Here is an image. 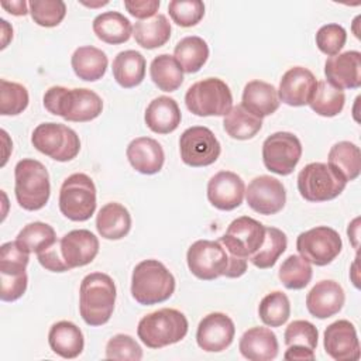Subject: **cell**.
I'll use <instances>...</instances> for the list:
<instances>
[{"mask_svg": "<svg viewBox=\"0 0 361 361\" xmlns=\"http://www.w3.org/2000/svg\"><path fill=\"white\" fill-rule=\"evenodd\" d=\"M99 252L97 237L86 230H72L45 251L37 254L38 262L51 272H66L90 264Z\"/></svg>", "mask_w": 361, "mask_h": 361, "instance_id": "1", "label": "cell"}, {"mask_svg": "<svg viewBox=\"0 0 361 361\" xmlns=\"http://www.w3.org/2000/svg\"><path fill=\"white\" fill-rule=\"evenodd\" d=\"M189 271L202 281H213L219 276L240 278L247 271V259L231 255L219 241L197 240L188 252Z\"/></svg>", "mask_w": 361, "mask_h": 361, "instance_id": "2", "label": "cell"}, {"mask_svg": "<svg viewBox=\"0 0 361 361\" xmlns=\"http://www.w3.org/2000/svg\"><path fill=\"white\" fill-rule=\"evenodd\" d=\"M44 107L54 116L66 121L86 123L100 116L103 110L102 97L86 87L68 89L52 86L44 94Z\"/></svg>", "mask_w": 361, "mask_h": 361, "instance_id": "3", "label": "cell"}, {"mask_svg": "<svg viewBox=\"0 0 361 361\" xmlns=\"http://www.w3.org/2000/svg\"><path fill=\"white\" fill-rule=\"evenodd\" d=\"M116 285L111 276L103 272L86 275L79 288V313L89 326L106 324L116 305Z\"/></svg>", "mask_w": 361, "mask_h": 361, "instance_id": "4", "label": "cell"}, {"mask_svg": "<svg viewBox=\"0 0 361 361\" xmlns=\"http://www.w3.org/2000/svg\"><path fill=\"white\" fill-rule=\"evenodd\" d=\"M175 285L173 275L158 259L138 262L131 275V295L144 306L168 300L175 292Z\"/></svg>", "mask_w": 361, "mask_h": 361, "instance_id": "5", "label": "cell"}, {"mask_svg": "<svg viewBox=\"0 0 361 361\" xmlns=\"http://www.w3.org/2000/svg\"><path fill=\"white\" fill-rule=\"evenodd\" d=\"M188 329L189 323L182 312L164 307L141 317L137 334L148 348H162L185 338Z\"/></svg>", "mask_w": 361, "mask_h": 361, "instance_id": "6", "label": "cell"}, {"mask_svg": "<svg viewBox=\"0 0 361 361\" xmlns=\"http://www.w3.org/2000/svg\"><path fill=\"white\" fill-rule=\"evenodd\" d=\"M14 193L17 203L28 212L42 209L51 195L49 173L37 159L24 158L14 168Z\"/></svg>", "mask_w": 361, "mask_h": 361, "instance_id": "7", "label": "cell"}, {"mask_svg": "<svg viewBox=\"0 0 361 361\" xmlns=\"http://www.w3.org/2000/svg\"><path fill=\"white\" fill-rule=\"evenodd\" d=\"M185 104L190 113L199 117L226 116L233 107V94L221 79L206 78L188 89Z\"/></svg>", "mask_w": 361, "mask_h": 361, "instance_id": "8", "label": "cell"}, {"mask_svg": "<svg viewBox=\"0 0 361 361\" xmlns=\"http://www.w3.org/2000/svg\"><path fill=\"white\" fill-rule=\"evenodd\" d=\"M59 210L72 221H86L96 210V186L90 176L78 172L69 175L59 189Z\"/></svg>", "mask_w": 361, "mask_h": 361, "instance_id": "9", "label": "cell"}, {"mask_svg": "<svg viewBox=\"0 0 361 361\" xmlns=\"http://www.w3.org/2000/svg\"><path fill=\"white\" fill-rule=\"evenodd\" d=\"M31 142L37 151L58 162L72 161L80 151L79 135L59 123L38 124L32 131Z\"/></svg>", "mask_w": 361, "mask_h": 361, "instance_id": "10", "label": "cell"}, {"mask_svg": "<svg viewBox=\"0 0 361 361\" xmlns=\"http://www.w3.org/2000/svg\"><path fill=\"white\" fill-rule=\"evenodd\" d=\"M347 182L327 164L312 162L298 175V190L307 202H327L336 199L345 189Z\"/></svg>", "mask_w": 361, "mask_h": 361, "instance_id": "11", "label": "cell"}, {"mask_svg": "<svg viewBox=\"0 0 361 361\" xmlns=\"http://www.w3.org/2000/svg\"><path fill=\"white\" fill-rule=\"evenodd\" d=\"M340 234L327 226H317L300 233L296 238V250L307 262L324 267L333 262L341 252Z\"/></svg>", "mask_w": 361, "mask_h": 361, "instance_id": "12", "label": "cell"}, {"mask_svg": "<svg viewBox=\"0 0 361 361\" xmlns=\"http://www.w3.org/2000/svg\"><path fill=\"white\" fill-rule=\"evenodd\" d=\"M302 157L299 138L288 131L268 135L262 144V161L268 171L286 176L293 172Z\"/></svg>", "mask_w": 361, "mask_h": 361, "instance_id": "13", "label": "cell"}, {"mask_svg": "<svg viewBox=\"0 0 361 361\" xmlns=\"http://www.w3.org/2000/svg\"><path fill=\"white\" fill-rule=\"evenodd\" d=\"M179 152L182 161L192 166H209L217 161L221 147L213 131L203 126L186 128L179 138Z\"/></svg>", "mask_w": 361, "mask_h": 361, "instance_id": "14", "label": "cell"}, {"mask_svg": "<svg viewBox=\"0 0 361 361\" xmlns=\"http://www.w3.org/2000/svg\"><path fill=\"white\" fill-rule=\"evenodd\" d=\"M265 238V226L258 220L241 216L233 220L226 233L217 240L231 255L248 258L258 251Z\"/></svg>", "mask_w": 361, "mask_h": 361, "instance_id": "15", "label": "cell"}, {"mask_svg": "<svg viewBox=\"0 0 361 361\" xmlns=\"http://www.w3.org/2000/svg\"><path fill=\"white\" fill-rule=\"evenodd\" d=\"M248 206L264 216L279 213L286 203V190L281 180L269 175L254 178L245 189Z\"/></svg>", "mask_w": 361, "mask_h": 361, "instance_id": "16", "label": "cell"}, {"mask_svg": "<svg viewBox=\"0 0 361 361\" xmlns=\"http://www.w3.org/2000/svg\"><path fill=\"white\" fill-rule=\"evenodd\" d=\"M235 334L233 320L220 312L206 314L197 326V345L207 353H220L230 347Z\"/></svg>", "mask_w": 361, "mask_h": 361, "instance_id": "17", "label": "cell"}, {"mask_svg": "<svg viewBox=\"0 0 361 361\" xmlns=\"http://www.w3.org/2000/svg\"><path fill=\"white\" fill-rule=\"evenodd\" d=\"M323 345L326 353L336 361H357L361 354L355 327L344 319L326 327Z\"/></svg>", "mask_w": 361, "mask_h": 361, "instance_id": "18", "label": "cell"}, {"mask_svg": "<svg viewBox=\"0 0 361 361\" xmlns=\"http://www.w3.org/2000/svg\"><path fill=\"white\" fill-rule=\"evenodd\" d=\"M245 185L240 175L231 171H220L207 183V199L219 210L237 209L244 199Z\"/></svg>", "mask_w": 361, "mask_h": 361, "instance_id": "19", "label": "cell"}, {"mask_svg": "<svg viewBox=\"0 0 361 361\" xmlns=\"http://www.w3.org/2000/svg\"><path fill=\"white\" fill-rule=\"evenodd\" d=\"M316 85L317 80L307 68L293 66L282 75L278 89L279 102L292 107L306 106L314 93Z\"/></svg>", "mask_w": 361, "mask_h": 361, "instance_id": "20", "label": "cell"}, {"mask_svg": "<svg viewBox=\"0 0 361 361\" xmlns=\"http://www.w3.org/2000/svg\"><path fill=\"white\" fill-rule=\"evenodd\" d=\"M324 75L326 82L336 89H358L361 86V54L345 51L329 56L324 63Z\"/></svg>", "mask_w": 361, "mask_h": 361, "instance_id": "21", "label": "cell"}, {"mask_svg": "<svg viewBox=\"0 0 361 361\" xmlns=\"http://www.w3.org/2000/svg\"><path fill=\"white\" fill-rule=\"evenodd\" d=\"M345 302L341 285L331 279L317 282L306 296L307 312L317 319H327L337 314Z\"/></svg>", "mask_w": 361, "mask_h": 361, "instance_id": "22", "label": "cell"}, {"mask_svg": "<svg viewBox=\"0 0 361 361\" xmlns=\"http://www.w3.org/2000/svg\"><path fill=\"white\" fill-rule=\"evenodd\" d=\"M127 158L130 165L140 173H158L165 162V154L161 144L151 137L134 138L127 147Z\"/></svg>", "mask_w": 361, "mask_h": 361, "instance_id": "23", "label": "cell"}, {"mask_svg": "<svg viewBox=\"0 0 361 361\" xmlns=\"http://www.w3.org/2000/svg\"><path fill=\"white\" fill-rule=\"evenodd\" d=\"M238 350L250 361H269L278 355L279 344L268 327H251L240 338Z\"/></svg>", "mask_w": 361, "mask_h": 361, "instance_id": "24", "label": "cell"}, {"mask_svg": "<svg viewBox=\"0 0 361 361\" xmlns=\"http://www.w3.org/2000/svg\"><path fill=\"white\" fill-rule=\"evenodd\" d=\"M279 103L278 90L268 82L251 80L244 86L241 106L258 118L274 114L278 110Z\"/></svg>", "mask_w": 361, "mask_h": 361, "instance_id": "25", "label": "cell"}, {"mask_svg": "<svg viewBox=\"0 0 361 361\" xmlns=\"http://www.w3.org/2000/svg\"><path fill=\"white\" fill-rule=\"evenodd\" d=\"M144 120L152 133L169 134L180 124L182 114L175 99L169 96H158L147 106Z\"/></svg>", "mask_w": 361, "mask_h": 361, "instance_id": "26", "label": "cell"}, {"mask_svg": "<svg viewBox=\"0 0 361 361\" xmlns=\"http://www.w3.org/2000/svg\"><path fill=\"white\" fill-rule=\"evenodd\" d=\"M48 344L51 350L62 358H76L82 354L85 338L80 329L68 320L56 322L48 333Z\"/></svg>", "mask_w": 361, "mask_h": 361, "instance_id": "27", "label": "cell"}, {"mask_svg": "<svg viewBox=\"0 0 361 361\" xmlns=\"http://www.w3.org/2000/svg\"><path fill=\"white\" fill-rule=\"evenodd\" d=\"M97 233L106 240H121L130 233L131 214L117 202L104 204L96 216Z\"/></svg>", "mask_w": 361, "mask_h": 361, "instance_id": "28", "label": "cell"}, {"mask_svg": "<svg viewBox=\"0 0 361 361\" xmlns=\"http://www.w3.org/2000/svg\"><path fill=\"white\" fill-rule=\"evenodd\" d=\"M107 63V55L93 45L76 48L71 58V65L75 75L86 82H96L102 79L106 73Z\"/></svg>", "mask_w": 361, "mask_h": 361, "instance_id": "29", "label": "cell"}, {"mask_svg": "<svg viewBox=\"0 0 361 361\" xmlns=\"http://www.w3.org/2000/svg\"><path fill=\"white\" fill-rule=\"evenodd\" d=\"M145 66V58L141 52L127 49L116 55L111 69L116 82L124 89H131L138 86L144 80Z\"/></svg>", "mask_w": 361, "mask_h": 361, "instance_id": "30", "label": "cell"}, {"mask_svg": "<svg viewBox=\"0 0 361 361\" xmlns=\"http://www.w3.org/2000/svg\"><path fill=\"white\" fill-rule=\"evenodd\" d=\"M96 37L111 45L127 42L133 34V25L127 17L118 11H104L99 14L92 24Z\"/></svg>", "mask_w": 361, "mask_h": 361, "instance_id": "31", "label": "cell"}, {"mask_svg": "<svg viewBox=\"0 0 361 361\" xmlns=\"http://www.w3.org/2000/svg\"><path fill=\"white\" fill-rule=\"evenodd\" d=\"M327 165L345 182L357 179L361 171L360 148L350 141L336 142L329 151Z\"/></svg>", "mask_w": 361, "mask_h": 361, "instance_id": "32", "label": "cell"}, {"mask_svg": "<svg viewBox=\"0 0 361 361\" xmlns=\"http://www.w3.org/2000/svg\"><path fill=\"white\" fill-rule=\"evenodd\" d=\"M135 42L145 49H155L165 45L171 38V24L164 14L140 20L133 27Z\"/></svg>", "mask_w": 361, "mask_h": 361, "instance_id": "33", "label": "cell"}, {"mask_svg": "<svg viewBox=\"0 0 361 361\" xmlns=\"http://www.w3.org/2000/svg\"><path fill=\"white\" fill-rule=\"evenodd\" d=\"M173 58L183 72L196 73L203 68L209 58L207 42L197 35L185 37L175 45Z\"/></svg>", "mask_w": 361, "mask_h": 361, "instance_id": "34", "label": "cell"}, {"mask_svg": "<svg viewBox=\"0 0 361 361\" xmlns=\"http://www.w3.org/2000/svg\"><path fill=\"white\" fill-rule=\"evenodd\" d=\"M149 76L162 92H175L183 82V71L169 54L155 56L149 65Z\"/></svg>", "mask_w": 361, "mask_h": 361, "instance_id": "35", "label": "cell"}, {"mask_svg": "<svg viewBox=\"0 0 361 361\" xmlns=\"http://www.w3.org/2000/svg\"><path fill=\"white\" fill-rule=\"evenodd\" d=\"M223 127L224 131L234 140H250L259 133L262 118L251 114L241 104H237L224 116Z\"/></svg>", "mask_w": 361, "mask_h": 361, "instance_id": "36", "label": "cell"}, {"mask_svg": "<svg viewBox=\"0 0 361 361\" xmlns=\"http://www.w3.org/2000/svg\"><path fill=\"white\" fill-rule=\"evenodd\" d=\"M286 247L288 238L282 230L276 227H265L264 243L258 248V251L248 258V261L259 269L272 268L276 264L278 258L285 252Z\"/></svg>", "mask_w": 361, "mask_h": 361, "instance_id": "37", "label": "cell"}, {"mask_svg": "<svg viewBox=\"0 0 361 361\" xmlns=\"http://www.w3.org/2000/svg\"><path fill=\"white\" fill-rule=\"evenodd\" d=\"M345 94L343 90L333 87L326 80H320L316 85L314 93L309 102L310 109L323 117H334L344 109Z\"/></svg>", "mask_w": 361, "mask_h": 361, "instance_id": "38", "label": "cell"}, {"mask_svg": "<svg viewBox=\"0 0 361 361\" xmlns=\"http://www.w3.org/2000/svg\"><path fill=\"white\" fill-rule=\"evenodd\" d=\"M16 241L30 254H39L54 245L58 240L55 230L49 224L42 221H34L20 230Z\"/></svg>", "mask_w": 361, "mask_h": 361, "instance_id": "39", "label": "cell"}, {"mask_svg": "<svg viewBox=\"0 0 361 361\" xmlns=\"http://www.w3.org/2000/svg\"><path fill=\"white\" fill-rule=\"evenodd\" d=\"M258 316L265 326L279 327L288 322L290 316V303L288 296L275 290L262 298L258 306Z\"/></svg>", "mask_w": 361, "mask_h": 361, "instance_id": "40", "label": "cell"}, {"mask_svg": "<svg viewBox=\"0 0 361 361\" xmlns=\"http://www.w3.org/2000/svg\"><path fill=\"white\" fill-rule=\"evenodd\" d=\"M313 271L310 262L300 255H289L279 267V281L286 289L299 290L309 285Z\"/></svg>", "mask_w": 361, "mask_h": 361, "instance_id": "41", "label": "cell"}, {"mask_svg": "<svg viewBox=\"0 0 361 361\" xmlns=\"http://www.w3.org/2000/svg\"><path fill=\"white\" fill-rule=\"evenodd\" d=\"M30 97L27 89L16 82L0 80V114L17 116L28 106Z\"/></svg>", "mask_w": 361, "mask_h": 361, "instance_id": "42", "label": "cell"}, {"mask_svg": "<svg viewBox=\"0 0 361 361\" xmlns=\"http://www.w3.org/2000/svg\"><path fill=\"white\" fill-rule=\"evenodd\" d=\"M31 18L41 27H56L66 14V4L62 0H31L28 3Z\"/></svg>", "mask_w": 361, "mask_h": 361, "instance_id": "43", "label": "cell"}, {"mask_svg": "<svg viewBox=\"0 0 361 361\" xmlns=\"http://www.w3.org/2000/svg\"><path fill=\"white\" fill-rule=\"evenodd\" d=\"M172 21L179 27H193L204 16V4L200 0H172L168 4Z\"/></svg>", "mask_w": 361, "mask_h": 361, "instance_id": "44", "label": "cell"}, {"mask_svg": "<svg viewBox=\"0 0 361 361\" xmlns=\"http://www.w3.org/2000/svg\"><path fill=\"white\" fill-rule=\"evenodd\" d=\"M30 261V252L17 241L4 243L0 247V274H23Z\"/></svg>", "mask_w": 361, "mask_h": 361, "instance_id": "45", "label": "cell"}, {"mask_svg": "<svg viewBox=\"0 0 361 361\" xmlns=\"http://www.w3.org/2000/svg\"><path fill=\"white\" fill-rule=\"evenodd\" d=\"M319 331L316 326L307 320H293L288 324L283 333V341L286 345H303L310 350L317 347Z\"/></svg>", "mask_w": 361, "mask_h": 361, "instance_id": "46", "label": "cell"}, {"mask_svg": "<svg viewBox=\"0 0 361 361\" xmlns=\"http://www.w3.org/2000/svg\"><path fill=\"white\" fill-rule=\"evenodd\" d=\"M314 39L320 52H323L324 55L333 56V55H337L345 45L347 32L344 27L331 23L320 27L319 31L316 32Z\"/></svg>", "mask_w": 361, "mask_h": 361, "instance_id": "47", "label": "cell"}, {"mask_svg": "<svg viewBox=\"0 0 361 361\" xmlns=\"http://www.w3.org/2000/svg\"><path fill=\"white\" fill-rule=\"evenodd\" d=\"M106 358L140 361L142 358V350L131 336L116 334L106 344Z\"/></svg>", "mask_w": 361, "mask_h": 361, "instance_id": "48", "label": "cell"}, {"mask_svg": "<svg viewBox=\"0 0 361 361\" xmlns=\"http://www.w3.org/2000/svg\"><path fill=\"white\" fill-rule=\"evenodd\" d=\"M1 278V290H0V299L3 302H14L20 299L27 289L28 276L25 272L23 274H0Z\"/></svg>", "mask_w": 361, "mask_h": 361, "instance_id": "49", "label": "cell"}, {"mask_svg": "<svg viewBox=\"0 0 361 361\" xmlns=\"http://www.w3.org/2000/svg\"><path fill=\"white\" fill-rule=\"evenodd\" d=\"M159 0H126V10L135 18L147 20L154 17L159 8Z\"/></svg>", "mask_w": 361, "mask_h": 361, "instance_id": "50", "label": "cell"}, {"mask_svg": "<svg viewBox=\"0 0 361 361\" xmlns=\"http://www.w3.org/2000/svg\"><path fill=\"white\" fill-rule=\"evenodd\" d=\"M285 360L292 361H312L314 360V350H310L303 345H288V350L283 354Z\"/></svg>", "mask_w": 361, "mask_h": 361, "instance_id": "51", "label": "cell"}, {"mask_svg": "<svg viewBox=\"0 0 361 361\" xmlns=\"http://www.w3.org/2000/svg\"><path fill=\"white\" fill-rule=\"evenodd\" d=\"M1 7L4 10H7L10 14L13 16H25L27 13H30V10L27 8L28 4L24 0H16V1H1Z\"/></svg>", "mask_w": 361, "mask_h": 361, "instance_id": "52", "label": "cell"}, {"mask_svg": "<svg viewBox=\"0 0 361 361\" xmlns=\"http://www.w3.org/2000/svg\"><path fill=\"white\" fill-rule=\"evenodd\" d=\"M0 23H1V32H3V41H1V49H4L6 48V37H8V38H13V30L10 31V32H7L6 30H7V21L6 20H0Z\"/></svg>", "mask_w": 361, "mask_h": 361, "instance_id": "53", "label": "cell"}, {"mask_svg": "<svg viewBox=\"0 0 361 361\" xmlns=\"http://www.w3.org/2000/svg\"><path fill=\"white\" fill-rule=\"evenodd\" d=\"M83 6H87V7H97V6H106L109 4V1H99V3H86V1H80Z\"/></svg>", "mask_w": 361, "mask_h": 361, "instance_id": "54", "label": "cell"}]
</instances>
